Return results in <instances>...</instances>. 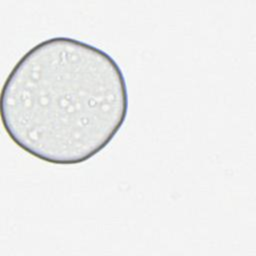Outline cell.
Here are the masks:
<instances>
[{
    "label": "cell",
    "instance_id": "obj_1",
    "mask_svg": "<svg viewBox=\"0 0 256 256\" xmlns=\"http://www.w3.org/2000/svg\"><path fill=\"white\" fill-rule=\"evenodd\" d=\"M128 113L124 74L105 51L70 38L46 39L14 65L2 87L0 114L11 140L58 165L101 152Z\"/></svg>",
    "mask_w": 256,
    "mask_h": 256
}]
</instances>
